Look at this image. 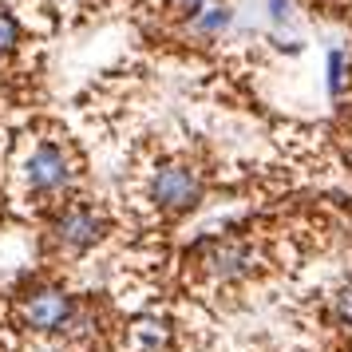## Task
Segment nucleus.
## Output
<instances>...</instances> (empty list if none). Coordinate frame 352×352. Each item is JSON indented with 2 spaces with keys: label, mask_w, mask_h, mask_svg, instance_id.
Returning a JSON list of instances; mask_svg holds the SVG:
<instances>
[{
  "label": "nucleus",
  "mask_w": 352,
  "mask_h": 352,
  "mask_svg": "<svg viewBox=\"0 0 352 352\" xmlns=\"http://www.w3.org/2000/svg\"><path fill=\"white\" fill-rule=\"evenodd\" d=\"M76 178H80V159L60 139H36L20 159V182L32 198H60L76 186Z\"/></svg>",
  "instance_id": "obj_1"
},
{
  "label": "nucleus",
  "mask_w": 352,
  "mask_h": 352,
  "mask_svg": "<svg viewBox=\"0 0 352 352\" xmlns=\"http://www.w3.org/2000/svg\"><path fill=\"white\" fill-rule=\"evenodd\" d=\"M76 313H80V301L67 297L64 289H56V285H36L16 301L20 324H24L28 333H36V336H52V333L67 336Z\"/></svg>",
  "instance_id": "obj_2"
},
{
  "label": "nucleus",
  "mask_w": 352,
  "mask_h": 352,
  "mask_svg": "<svg viewBox=\"0 0 352 352\" xmlns=\"http://www.w3.org/2000/svg\"><path fill=\"white\" fill-rule=\"evenodd\" d=\"M202 198V178L186 162H162L146 182V202L162 214H182Z\"/></svg>",
  "instance_id": "obj_3"
},
{
  "label": "nucleus",
  "mask_w": 352,
  "mask_h": 352,
  "mask_svg": "<svg viewBox=\"0 0 352 352\" xmlns=\"http://www.w3.org/2000/svg\"><path fill=\"white\" fill-rule=\"evenodd\" d=\"M99 238H103V214L91 210V206L64 210V214L56 218V226H52V241H56L60 254H83V250H91Z\"/></svg>",
  "instance_id": "obj_4"
},
{
  "label": "nucleus",
  "mask_w": 352,
  "mask_h": 352,
  "mask_svg": "<svg viewBox=\"0 0 352 352\" xmlns=\"http://www.w3.org/2000/svg\"><path fill=\"white\" fill-rule=\"evenodd\" d=\"M254 250L245 241H214L206 254H202V270L214 277V281H241L254 273Z\"/></svg>",
  "instance_id": "obj_5"
},
{
  "label": "nucleus",
  "mask_w": 352,
  "mask_h": 352,
  "mask_svg": "<svg viewBox=\"0 0 352 352\" xmlns=\"http://www.w3.org/2000/svg\"><path fill=\"white\" fill-rule=\"evenodd\" d=\"M226 24H230V8L210 4V8H202V12L194 16V32L198 36H218V32H226Z\"/></svg>",
  "instance_id": "obj_6"
},
{
  "label": "nucleus",
  "mask_w": 352,
  "mask_h": 352,
  "mask_svg": "<svg viewBox=\"0 0 352 352\" xmlns=\"http://www.w3.org/2000/svg\"><path fill=\"white\" fill-rule=\"evenodd\" d=\"M16 40H20V24L12 20V12H4V8H0V56L16 48Z\"/></svg>",
  "instance_id": "obj_7"
},
{
  "label": "nucleus",
  "mask_w": 352,
  "mask_h": 352,
  "mask_svg": "<svg viewBox=\"0 0 352 352\" xmlns=\"http://www.w3.org/2000/svg\"><path fill=\"white\" fill-rule=\"evenodd\" d=\"M333 317L340 320V324H349V329H352V285H344L333 297Z\"/></svg>",
  "instance_id": "obj_8"
},
{
  "label": "nucleus",
  "mask_w": 352,
  "mask_h": 352,
  "mask_svg": "<svg viewBox=\"0 0 352 352\" xmlns=\"http://www.w3.org/2000/svg\"><path fill=\"white\" fill-rule=\"evenodd\" d=\"M214 0H166V8H175V12H182V16H198L202 8H210Z\"/></svg>",
  "instance_id": "obj_9"
},
{
  "label": "nucleus",
  "mask_w": 352,
  "mask_h": 352,
  "mask_svg": "<svg viewBox=\"0 0 352 352\" xmlns=\"http://www.w3.org/2000/svg\"><path fill=\"white\" fill-rule=\"evenodd\" d=\"M270 12L277 24H285L289 16H293V0H270Z\"/></svg>",
  "instance_id": "obj_10"
},
{
  "label": "nucleus",
  "mask_w": 352,
  "mask_h": 352,
  "mask_svg": "<svg viewBox=\"0 0 352 352\" xmlns=\"http://www.w3.org/2000/svg\"><path fill=\"white\" fill-rule=\"evenodd\" d=\"M56 8H72V4H80V0H52Z\"/></svg>",
  "instance_id": "obj_11"
}]
</instances>
